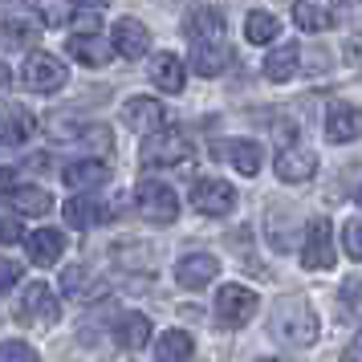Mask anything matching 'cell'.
Instances as JSON below:
<instances>
[{"label":"cell","instance_id":"obj_1","mask_svg":"<svg viewBox=\"0 0 362 362\" xmlns=\"http://www.w3.org/2000/svg\"><path fill=\"white\" fill-rule=\"evenodd\" d=\"M273 326H277V338L285 346H313L317 342V317L313 310L301 301V297H285L273 313Z\"/></svg>","mask_w":362,"mask_h":362},{"label":"cell","instance_id":"obj_2","mask_svg":"<svg viewBox=\"0 0 362 362\" xmlns=\"http://www.w3.org/2000/svg\"><path fill=\"white\" fill-rule=\"evenodd\" d=\"M192 155V139L180 131H151L143 134V147H139V163L143 167H171V163H183Z\"/></svg>","mask_w":362,"mask_h":362},{"label":"cell","instance_id":"obj_3","mask_svg":"<svg viewBox=\"0 0 362 362\" xmlns=\"http://www.w3.org/2000/svg\"><path fill=\"white\" fill-rule=\"evenodd\" d=\"M17 317L21 322H29L37 329H49L57 326V317H62V305H57V297L45 281H33V285H25V293L17 297Z\"/></svg>","mask_w":362,"mask_h":362},{"label":"cell","instance_id":"obj_4","mask_svg":"<svg viewBox=\"0 0 362 362\" xmlns=\"http://www.w3.org/2000/svg\"><path fill=\"white\" fill-rule=\"evenodd\" d=\"M134 208H139V216L147 224H171L180 216V199H175V192L167 183L147 180V183H139V192H134Z\"/></svg>","mask_w":362,"mask_h":362},{"label":"cell","instance_id":"obj_5","mask_svg":"<svg viewBox=\"0 0 362 362\" xmlns=\"http://www.w3.org/2000/svg\"><path fill=\"white\" fill-rule=\"evenodd\" d=\"M21 82L33 94H57L69 82V69L53 57V53H29V62L21 66Z\"/></svg>","mask_w":362,"mask_h":362},{"label":"cell","instance_id":"obj_6","mask_svg":"<svg viewBox=\"0 0 362 362\" xmlns=\"http://www.w3.org/2000/svg\"><path fill=\"white\" fill-rule=\"evenodd\" d=\"M252 313H257V293L245 289V285H224L220 293H216V317H220V326H245L252 322Z\"/></svg>","mask_w":362,"mask_h":362},{"label":"cell","instance_id":"obj_7","mask_svg":"<svg viewBox=\"0 0 362 362\" xmlns=\"http://www.w3.org/2000/svg\"><path fill=\"white\" fill-rule=\"evenodd\" d=\"M301 264L305 269H329L334 264V228L326 220H310L301 236Z\"/></svg>","mask_w":362,"mask_h":362},{"label":"cell","instance_id":"obj_8","mask_svg":"<svg viewBox=\"0 0 362 362\" xmlns=\"http://www.w3.org/2000/svg\"><path fill=\"white\" fill-rule=\"evenodd\" d=\"M122 122L134 134H151L167 122V110H163V102H155L151 94H134V98L122 102Z\"/></svg>","mask_w":362,"mask_h":362},{"label":"cell","instance_id":"obj_9","mask_svg":"<svg viewBox=\"0 0 362 362\" xmlns=\"http://www.w3.org/2000/svg\"><path fill=\"white\" fill-rule=\"evenodd\" d=\"M33 134H37L33 110H25L21 102H4L0 106V143L4 147H25Z\"/></svg>","mask_w":362,"mask_h":362},{"label":"cell","instance_id":"obj_10","mask_svg":"<svg viewBox=\"0 0 362 362\" xmlns=\"http://www.w3.org/2000/svg\"><path fill=\"white\" fill-rule=\"evenodd\" d=\"M110 49L122 53L127 62H139V57L151 49L147 25H143V21H134V17H118L115 29H110Z\"/></svg>","mask_w":362,"mask_h":362},{"label":"cell","instance_id":"obj_11","mask_svg":"<svg viewBox=\"0 0 362 362\" xmlns=\"http://www.w3.org/2000/svg\"><path fill=\"white\" fill-rule=\"evenodd\" d=\"M192 208L204 216H228L236 208V192L224 180H199L192 187Z\"/></svg>","mask_w":362,"mask_h":362},{"label":"cell","instance_id":"obj_12","mask_svg":"<svg viewBox=\"0 0 362 362\" xmlns=\"http://www.w3.org/2000/svg\"><path fill=\"white\" fill-rule=\"evenodd\" d=\"M216 273H220V261H216L212 252H187L175 264V281H180L183 289H204V285L216 281Z\"/></svg>","mask_w":362,"mask_h":362},{"label":"cell","instance_id":"obj_13","mask_svg":"<svg viewBox=\"0 0 362 362\" xmlns=\"http://www.w3.org/2000/svg\"><path fill=\"white\" fill-rule=\"evenodd\" d=\"M277 180H285V183H305V180H313V171H317V155L313 151H305V147H285V151H277Z\"/></svg>","mask_w":362,"mask_h":362},{"label":"cell","instance_id":"obj_14","mask_svg":"<svg viewBox=\"0 0 362 362\" xmlns=\"http://www.w3.org/2000/svg\"><path fill=\"white\" fill-rule=\"evenodd\" d=\"M4 199H8V208L17 216H45L53 212V196L45 192V187H37V183H13L8 192H4Z\"/></svg>","mask_w":362,"mask_h":362},{"label":"cell","instance_id":"obj_15","mask_svg":"<svg viewBox=\"0 0 362 362\" xmlns=\"http://www.w3.org/2000/svg\"><path fill=\"white\" fill-rule=\"evenodd\" d=\"M187 41L192 45H224V21L216 8H192L187 13Z\"/></svg>","mask_w":362,"mask_h":362},{"label":"cell","instance_id":"obj_16","mask_svg":"<svg viewBox=\"0 0 362 362\" xmlns=\"http://www.w3.org/2000/svg\"><path fill=\"white\" fill-rule=\"evenodd\" d=\"M62 180H66L74 192H90V187H102V183L110 180V167H106V159L90 155V159H74V163L62 171Z\"/></svg>","mask_w":362,"mask_h":362},{"label":"cell","instance_id":"obj_17","mask_svg":"<svg viewBox=\"0 0 362 362\" xmlns=\"http://www.w3.org/2000/svg\"><path fill=\"white\" fill-rule=\"evenodd\" d=\"M66 49H69V57L74 62H82V66H90V69H98V66H106L110 62V41L102 33H74L66 41Z\"/></svg>","mask_w":362,"mask_h":362},{"label":"cell","instance_id":"obj_18","mask_svg":"<svg viewBox=\"0 0 362 362\" xmlns=\"http://www.w3.org/2000/svg\"><path fill=\"white\" fill-rule=\"evenodd\" d=\"M25 248H29V261L33 264H57V257L66 252V232L62 228H37L25 236Z\"/></svg>","mask_w":362,"mask_h":362},{"label":"cell","instance_id":"obj_19","mask_svg":"<svg viewBox=\"0 0 362 362\" xmlns=\"http://www.w3.org/2000/svg\"><path fill=\"white\" fill-rule=\"evenodd\" d=\"M147 74H151V82L159 86L163 94H180L183 82H187V69H183V62L175 57V53H155Z\"/></svg>","mask_w":362,"mask_h":362},{"label":"cell","instance_id":"obj_20","mask_svg":"<svg viewBox=\"0 0 362 362\" xmlns=\"http://www.w3.org/2000/svg\"><path fill=\"white\" fill-rule=\"evenodd\" d=\"M326 131H329V143H354L358 139V106L334 102L326 118Z\"/></svg>","mask_w":362,"mask_h":362},{"label":"cell","instance_id":"obj_21","mask_svg":"<svg viewBox=\"0 0 362 362\" xmlns=\"http://www.w3.org/2000/svg\"><path fill=\"white\" fill-rule=\"evenodd\" d=\"M0 33H4V45L8 49H33L37 41H41V21L37 17H8L0 25Z\"/></svg>","mask_w":362,"mask_h":362},{"label":"cell","instance_id":"obj_22","mask_svg":"<svg viewBox=\"0 0 362 362\" xmlns=\"http://www.w3.org/2000/svg\"><path fill=\"white\" fill-rule=\"evenodd\" d=\"M196 354V342L187 329H163V338L155 342V358L159 362H192Z\"/></svg>","mask_w":362,"mask_h":362},{"label":"cell","instance_id":"obj_23","mask_svg":"<svg viewBox=\"0 0 362 362\" xmlns=\"http://www.w3.org/2000/svg\"><path fill=\"white\" fill-rule=\"evenodd\" d=\"M106 216H110V208H106L102 199H94V196H78V199L66 204V220L74 224V228H94V224H102Z\"/></svg>","mask_w":362,"mask_h":362},{"label":"cell","instance_id":"obj_24","mask_svg":"<svg viewBox=\"0 0 362 362\" xmlns=\"http://www.w3.org/2000/svg\"><path fill=\"white\" fill-rule=\"evenodd\" d=\"M115 338L122 350H143V346L151 342V322L143 317V313H122L115 326Z\"/></svg>","mask_w":362,"mask_h":362},{"label":"cell","instance_id":"obj_25","mask_svg":"<svg viewBox=\"0 0 362 362\" xmlns=\"http://www.w3.org/2000/svg\"><path fill=\"white\" fill-rule=\"evenodd\" d=\"M228 45H192V69L199 78H220L228 69Z\"/></svg>","mask_w":362,"mask_h":362},{"label":"cell","instance_id":"obj_26","mask_svg":"<svg viewBox=\"0 0 362 362\" xmlns=\"http://www.w3.org/2000/svg\"><path fill=\"white\" fill-rule=\"evenodd\" d=\"M216 155L228 159L240 175H257V171H261V147H257V143H220Z\"/></svg>","mask_w":362,"mask_h":362},{"label":"cell","instance_id":"obj_27","mask_svg":"<svg viewBox=\"0 0 362 362\" xmlns=\"http://www.w3.org/2000/svg\"><path fill=\"white\" fill-rule=\"evenodd\" d=\"M261 74L269 78V82H289V78L297 74V49L293 45H277V49L264 57Z\"/></svg>","mask_w":362,"mask_h":362},{"label":"cell","instance_id":"obj_28","mask_svg":"<svg viewBox=\"0 0 362 362\" xmlns=\"http://www.w3.org/2000/svg\"><path fill=\"white\" fill-rule=\"evenodd\" d=\"M245 37L252 41V45H273L281 37V21L273 17V13H248V21H245Z\"/></svg>","mask_w":362,"mask_h":362},{"label":"cell","instance_id":"obj_29","mask_svg":"<svg viewBox=\"0 0 362 362\" xmlns=\"http://www.w3.org/2000/svg\"><path fill=\"white\" fill-rule=\"evenodd\" d=\"M45 131H49L57 143H74V139H82L86 122L74 118V115H53V118H45Z\"/></svg>","mask_w":362,"mask_h":362},{"label":"cell","instance_id":"obj_30","mask_svg":"<svg viewBox=\"0 0 362 362\" xmlns=\"http://www.w3.org/2000/svg\"><path fill=\"white\" fill-rule=\"evenodd\" d=\"M293 21L305 29V33H322V29L329 25V17L313 4V0H297V4H293Z\"/></svg>","mask_w":362,"mask_h":362},{"label":"cell","instance_id":"obj_31","mask_svg":"<svg viewBox=\"0 0 362 362\" xmlns=\"http://www.w3.org/2000/svg\"><path fill=\"white\" fill-rule=\"evenodd\" d=\"M29 4H33V13H41L45 25H66V21H69L66 0H29Z\"/></svg>","mask_w":362,"mask_h":362},{"label":"cell","instance_id":"obj_32","mask_svg":"<svg viewBox=\"0 0 362 362\" xmlns=\"http://www.w3.org/2000/svg\"><path fill=\"white\" fill-rule=\"evenodd\" d=\"M0 362H37V350L25 342H0Z\"/></svg>","mask_w":362,"mask_h":362},{"label":"cell","instance_id":"obj_33","mask_svg":"<svg viewBox=\"0 0 362 362\" xmlns=\"http://www.w3.org/2000/svg\"><path fill=\"white\" fill-rule=\"evenodd\" d=\"M358 220H350L346 224V252H350V261H362V236H358Z\"/></svg>","mask_w":362,"mask_h":362},{"label":"cell","instance_id":"obj_34","mask_svg":"<svg viewBox=\"0 0 362 362\" xmlns=\"http://www.w3.org/2000/svg\"><path fill=\"white\" fill-rule=\"evenodd\" d=\"M62 289H66L69 297L82 293V289H86V273H82V269H66V277H62Z\"/></svg>","mask_w":362,"mask_h":362},{"label":"cell","instance_id":"obj_35","mask_svg":"<svg viewBox=\"0 0 362 362\" xmlns=\"http://www.w3.org/2000/svg\"><path fill=\"white\" fill-rule=\"evenodd\" d=\"M21 281V264L17 261H0V293L8 289V285H17Z\"/></svg>","mask_w":362,"mask_h":362},{"label":"cell","instance_id":"obj_36","mask_svg":"<svg viewBox=\"0 0 362 362\" xmlns=\"http://www.w3.org/2000/svg\"><path fill=\"white\" fill-rule=\"evenodd\" d=\"M17 240H21V228L8 224V220H0V245H17Z\"/></svg>","mask_w":362,"mask_h":362},{"label":"cell","instance_id":"obj_37","mask_svg":"<svg viewBox=\"0 0 362 362\" xmlns=\"http://www.w3.org/2000/svg\"><path fill=\"white\" fill-rule=\"evenodd\" d=\"M354 293H358V277H350V281H346V285H342V301H346V305H350V310L358 305V297H354Z\"/></svg>","mask_w":362,"mask_h":362},{"label":"cell","instance_id":"obj_38","mask_svg":"<svg viewBox=\"0 0 362 362\" xmlns=\"http://www.w3.org/2000/svg\"><path fill=\"white\" fill-rule=\"evenodd\" d=\"M342 362H358V342H350V346H346V354H342Z\"/></svg>","mask_w":362,"mask_h":362},{"label":"cell","instance_id":"obj_39","mask_svg":"<svg viewBox=\"0 0 362 362\" xmlns=\"http://www.w3.org/2000/svg\"><path fill=\"white\" fill-rule=\"evenodd\" d=\"M74 4H82V8H106L110 0H74Z\"/></svg>","mask_w":362,"mask_h":362},{"label":"cell","instance_id":"obj_40","mask_svg":"<svg viewBox=\"0 0 362 362\" xmlns=\"http://www.w3.org/2000/svg\"><path fill=\"white\" fill-rule=\"evenodd\" d=\"M8 86V66H0V90Z\"/></svg>","mask_w":362,"mask_h":362},{"label":"cell","instance_id":"obj_41","mask_svg":"<svg viewBox=\"0 0 362 362\" xmlns=\"http://www.w3.org/2000/svg\"><path fill=\"white\" fill-rule=\"evenodd\" d=\"M264 362H285V358H264Z\"/></svg>","mask_w":362,"mask_h":362}]
</instances>
